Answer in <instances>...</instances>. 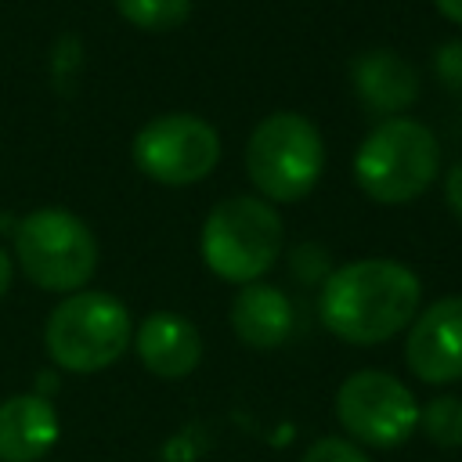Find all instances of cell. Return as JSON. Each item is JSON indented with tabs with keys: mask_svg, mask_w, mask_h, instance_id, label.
I'll list each match as a JSON object with an SVG mask.
<instances>
[{
	"mask_svg": "<svg viewBox=\"0 0 462 462\" xmlns=\"http://www.w3.org/2000/svg\"><path fill=\"white\" fill-rule=\"evenodd\" d=\"M419 303V274L390 256H365L332 267L318 296L325 328L350 346H379L397 332H408Z\"/></svg>",
	"mask_w": 462,
	"mask_h": 462,
	"instance_id": "1",
	"label": "cell"
},
{
	"mask_svg": "<svg viewBox=\"0 0 462 462\" xmlns=\"http://www.w3.org/2000/svg\"><path fill=\"white\" fill-rule=\"evenodd\" d=\"M440 177V141L437 134L411 119L390 116L375 123L354 152L357 188L383 206H404L426 195Z\"/></svg>",
	"mask_w": 462,
	"mask_h": 462,
	"instance_id": "2",
	"label": "cell"
},
{
	"mask_svg": "<svg viewBox=\"0 0 462 462\" xmlns=\"http://www.w3.org/2000/svg\"><path fill=\"white\" fill-rule=\"evenodd\" d=\"M134 343V318L126 303L101 289H79L54 303L43 325L47 357L61 372L94 375L112 368Z\"/></svg>",
	"mask_w": 462,
	"mask_h": 462,
	"instance_id": "3",
	"label": "cell"
},
{
	"mask_svg": "<svg viewBox=\"0 0 462 462\" xmlns=\"http://www.w3.org/2000/svg\"><path fill=\"white\" fill-rule=\"evenodd\" d=\"M285 245V227L278 209L260 195L220 199L202 224V263L231 285L263 282Z\"/></svg>",
	"mask_w": 462,
	"mask_h": 462,
	"instance_id": "4",
	"label": "cell"
},
{
	"mask_svg": "<svg viewBox=\"0 0 462 462\" xmlns=\"http://www.w3.org/2000/svg\"><path fill=\"white\" fill-rule=\"evenodd\" d=\"M14 263L36 289L72 296L97 274L101 249L83 217L40 206L14 224Z\"/></svg>",
	"mask_w": 462,
	"mask_h": 462,
	"instance_id": "5",
	"label": "cell"
},
{
	"mask_svg": "<svg viewBox=\"0 0 462 462\" xmlns=\"http://www.w3.org/2000/svg\"><path fill=\"white\" fill-rule=\"evenodd\" d=\"M325 173V137L303 112L263 116L245 141V177L260 199L300 202Z\"/></svg>",
	"mask_w": 462,
	"mask_h": 462,
	"instance_id": "6",
	"label": "cell"
},
{
	"mask_svg": "<svg viewBox=\"0 0 462 462\" xmlns=\"http://www.w3.org/2000/svg\"><path fill=\"white\" fill-rule=\"evenodd\" d=\"M336 419L357 448L393 451L419 430V401L397 375L357 368L336 390Z\"/></svg>",
	"mask_w": 462,
	"mask_h": 462,
	"instance_id": "7",
	"label": "cell"
},
{
	"mask_svg": "<svg viewBox=\"0 0 462 462\" xmlns=\"http://www.w3.org/2000/svg\"><path fill=\"white\" fill-rule=\"evenodd\" d=\"M134 166L162 184V188H188L206 180L220 162V134L209 119L191 112H166L148 119L130 141Z\"/></svg>",
	"mask_w": 462,
	"mask_h": 462,
	"instance_id": "8",
	"label": "cell"
},
{
	"mask_svg": "<svg viewBox=\"0 0 462 462\" xmlns=\"http://www.w3.org/2000/svg\"><path fill=\"white\" fill-rule=\"evenodd\" d=\"M404 365L426 386L462 379V296L426 303L404 336Z\"/></svg>",
	"mask_w": 462,
	"mask_h": 462,
	"instance_id": "9",
	"label": "cell"
},
{
	"mask_svg": "<svg viewBox=\"0 0 462 462\" xmlns=\"http://www.w3.org/2000/svg\"><path fill=\"white\" fill-rule=\"evenodd\" d=\"M134 350L144 372L159 379H184L202 361V336L184 314L152 310L141 325H134Z\"/></svg>",
	"mask_w": 462,
	"mask_h": 462,
	"instance_id": "10",
	"label": "cell"
},
{
	"mask_svg": "<svg viewBox=\"0 0 462 462\" xmlns=\"http://www.w3.org/2000/svg\"><path fill=\"white\" fill-rule=\"evenodd\" d=\"M350 83L354 94L379 116H401L419 101L422 79L415 72V65L390 51V47H368L361 54L350 58Z\"/></svg>",
	"mask_w": 462,
	"mask_h": 462,
	"instance_id": "11",
	"label": "cell"
},
{
	"mask_svg": "<svg viewBox=\"0 0 462 462\" xmlns=\"http://www.w3.org/2000/svg\"><path fill=\"white\" fill-rule=\"evenodd\" d=\"M61 437L58 411L43 393L0 401V462H43Z\"/></svg>",
	"mask_w": 462,
	"mask_h": 462,
	"instance_id": "12",
	"label": "cell"
},
{
	"mask_svg": "<svg viewBox=\"0 0 462 462\" xmlns=\"http://www.w3.org/2000/svg\"><path fill=\"white\" fill-rule=\"evenodd\" d=\"M227 318H231V332L238 336V343L253 350H274L296 328L292 300L278 285H267V282L238 285V296L231 300Z\"/></svg>",
	"mask_w": 462,
	"mask_h": 462,
	"instance_id": "13",
	"label": "cell"
},
{
	"mask_svg": "<svg viewBox=\"0 0 462 462\" xmlns=\"http://www.w3.org/2000/svg\"><path fill=\"white\" fill-rule=\"evenodd\" d=\"M419 426L440 451H462V397L437 393L419 408Z\"/></svg>",
	"mask_w": 462,
	"mask_h": 462,
	"instance_id": "14",
	"label": "cell"
},
{
	"mask_svg": "<svg viewBox=\"0 0 462 462\" xmlns=\"http://www.w3.org/2000/svg\"><path fill=\"white\" fill-rule=\"evenodd\" d=\"M116 11L144 32H170L191 18V0H116Z\"/></svg>",
	"mask_w": 462,
	"mask_h": 462,
	"instance_id": "15",
	"label": "cell"
},
{
	"mask_svg": "<svg viewBox=\"0 0 462 462\" xmlns=\"http://www.w3.org/2000/svg\"><path fill=\"white\" fill-rule=\"evenodd\" d=\"M289 267H292V274H296L300 282H307V285H321V282L332 274V260H328V253H325L318 242L296 245L292 256H289Z\"/></svg>",
	"mask_w": 462,
	"mask_h": 462,
	"instance_id": "16",
	"label": "cell"
},
{
	"mask_svg": "<svg viewBox=\"0 0 462 462\" xmlns=\"http://www.w3.org/2000/svg\"><path fill=\"white\" fill-rule=\"evenodd\" d=\"M300 462H372V458L365 455V448H357L346 437H318L300 455Z\"/></svg>",
	"mask_w": 462,
	"mask_h": 462,
	"instance_id": "17",
	"label": "cell"
},
{
	"mask_svg": "<svg viewBox=\"0 0 462 462\" xmlns=\"http://www.w3.org/2000/svg\"><path fill=\"white\" fill-rule=\"evenodd\" d=\"M433 72L437 83L448 90H462V40H448L433 54Z\"/></svg>",
	"mask_w": 462,
	"mask_h": 462,
	"instance_id": "18",
	"label": "cell"
},
{
	"mask_svg": "<svg viewBox=\"0 0 462 462\" xmlns=\"http://www.w3.org/2000/svg\"><path fill=\"white\" fill-rule=\"evenodd\" d=\"M444 202H448V209L462 220V159L448 166V177H444Z\"/></svg>",
	"mask_w": 462,
	"mask_h": 462,
	"instance_id": "19",
	"label": "cell"
},
{
	"mask_svg": "<svg viewBox=\"0 0 462 462\" xmlns=\"http://www.w3.org/2000/svg\"><path fill=\"white\" fill-rule=\"evenodd\" d=\"M11 282H14V256H11V253L0 245V300L7 296Z\"/></svg>",
	"mask_w": 462,
	"mask_h": 462,
	"instance_id": "20",
	"label": "cell"
},
{
	"mask_svg": "<svg viewBox=\"0 0 462 462\" xmlns=\"http://www.w3.org/2000/svg\"><path fill=\"white\" fill-rule=\"evenodd\" d=\"M433 4H437V11H440L448 22L462 25V0H433Z\"/></svg>",
	"mask_w": 462,
	"mask_h": 462,
	"instance_id": "21",
	"label": "cell"
}]
</instances>
